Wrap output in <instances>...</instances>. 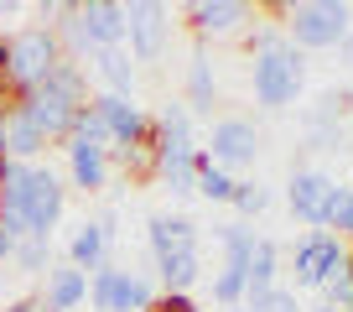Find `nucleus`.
Instances as JSON below:
<instances>
[{
  "instance_id": "obj_15",
  "label": "nucleus",
  "mask_w": 353,
  "mask_h": 312,
  "mask_svg": "<svg viewBox=\"0 0 353 312\" xmlns=\"http://www.w3.org/2000/svg\"><path fill=\"white\" fill-rule=\"evenodd\" d=\"M145 245L156 255H176V250H198V224L188 213H151L145 219Z\"/></svg>"
},
{
  "instance_id": "obj_12",
  "label": "nucleus",
  "mask_w": 353,
  "mask_h": 312,
  "mask_svg": "<svg viewBox=\"0 0 353 312\" xmlns=\"http://www.w3.org/2000/svg\"><path fill=\"white\" fill-rule=\"evenodd\" d=\"M110 250H114V219L110 213L104 219H83L73 229V240H68V266L94 276L99 266H110Z\"/></svg>"
},
{
  "instance_id": "obj_14",
  "label": "nucleus",
  "mask_w": 353,
  "mask_h": 312,
  "mask_svg": "<svg viewBox=\"0 0 353 312\" xmlns=\"http://www.w3.org/2000/svg\"><path fill=\"white\" fill-rule=\"evenodd\" d=\"M78 21L94 52L104 47H125V6L120 0H78Z\"/></svg>"
},
{
  "instance_id": "obj_41",
  "label": "nucleus",
  "mask_w": 353,
  "mask_h": 312,
  "mask_svg": "<svg viewBox=\"0 0 353 312\" xmlns=\"http://www.w3.org/2000/svg\"><path fill=\"white\" fill-rule=\"evenodd\" d=\"M348 188H353V182H348Z\"/></svg>"
},
{
  "instance_id": "obj_36",
  "label": "nucleus",
  "mask_w": 353,
  "mask_h": 312,
  "mask_svg": "<svg viewBox=\"0 0 353 312\" xmlns=\"http://www.w3.org/2000/svg\"><path fill=\"white\" fill-rule=\"evenodd\" d=\"M11 255H16V240H6V234H0V266H11Z\"/></svg>"
},
{
  "instance_id": "obj_34",
  "label": "nucleus",
  "mask_w": 353,
  "mask_h": 312,
  "mask_svg": "<svg viewBox=\"0 0 353 312\" xmlns=\"http://www.w3.org/2000/svg\"><path fill=\"white\" fill-rule=\"evenodd\" d=\"M6 312H42V297H16Z\"/></svg>"
},
{
  "instance_id": "obj_38",
  "label": "nucleus",
  "mask_w": 353,
  "mask_h": 312,
  "mask_svg": "<svg viewBox=\"0 0 353 312\" xmlns=\"http://www.w3.org/2000/svg\"><path fill=\"white\" fill-rule=\"evenodd\" d=\"M223 312H250V307H244V302H239V307H223Z\"/></svg>"
},
{
  "instance_id": "obj_22",
  "label": "nucleus",
  "mask_w": 353,
  "mask_h": 312,
  "mask_svg": "<svg viewBox=\"0 0 353 312\" xmlns=\"http://www.w3.org/2000/svg\"><path fill=\"white\" fill-rule=\"evenodd\" d=\"M254 240H260V234H254L250 224H223V229H219V245H223V266H229V271H250ZM244 286H250V281H244Z\"/></svg>"
},
{
  "instance_id": "obj_40",
  "label": "nucleus",
  "mask_w": 353,
  "mask_h": 312,
  "mask_svg": "<svg viewBox=\"0 0 353 312\" xmlns=\"http://www.w3.org/2000/svg\"><path fill=\"white\" fill-rule=\"evenodd\" d=\"M145 312H151V307H145Z\"/></svg>"
},
{
  "instance_id": "obj_31",
  "label": "nucleus",
  "mask_w": 353,
  "mask_h": 312,
  "mask_svg": "<svg viewBox=\"0 0 353 312\" xmlns=\"http://www.w3.org/2000/svg\"><path fill=\"white\" fill-rule=\"evenodd\" d=\"M281 42H286L281 21H250V32H244V47H250L254 57H260V52H276Z\"/></svg>"
},
{
  "instance_id": "obj_20",
  "label": "nucleus",
  "mask_w": 353,
  "mask_h": 312,
  "mask_svg": "<svg viewBox=\"0 0 353 312\" xmlns=\"http://www.w3.org/2000/svg\"><path fill=\"white\" fill-rule=\"evenodd\" d=\"M203 281V255L198 250H176V255H156V291H188Z\"/></svg>"
},
{
  "instance_id": "obj_5",
  "label": "nucleus",
  "mask_w": 353,
  "mask_h": 312,
  "mask_svg": "<svg viewBox=\"0 0 353 312\" xmlns=\"http://www.w3.org/2000/svg\"><path fill=\"white\" fill-rule=\"evenodd\" d=\"M348 255H353V250L343 245L338 234L307 229L296 245H291V291H296V297H301V291H322V286H327V276H332Z\"/></svg>"
},
{
  "instance_id": "obj_23",
  "label": "nucleus",
  "mask_w": 353,
  "mask_h": 312,
  "mask_svg": "<svg viewBox=\"0 0 353 312\" xmlns=\"http://www.w3.org/2000/svg\"><path fill=\"white\" fill-rule=\"evenodd\" d=\"M110 167H120L130 182H156V151L151 146H110Z\"/></svg>"
},
{
  "instance_id": "obj_29",
  "label": "nucleus",
  "mask_w": 353,
  "mask_h": 312,
  "mask_svg": "<svg viewBox=\"0 0 353 312\" xmlns=\"http://www.w3.org/2000/svg\"><path fill=\"white\" fill-rule=\"evenodd\" d=\"M16 271H26V276H37V271H52V240H21L11 255Z\"/></svg>"
},
{
  "instance_id": "obj_16",
  "label": "nucleus",
  "mask_w": 353,
  "mask_h": 312,
  "mask_svg": "<svg viewBox=\"0 0 353 312\" xmlns=\"http://www.w3.org/2000/svg\"><path fill=\"white\" fill-rule=\"evenodd\" d=\"M188 115L192 120H213V104H219V73H213V52L198 47L188 63Z\"/></svg>"
},
{
  "instance_id": "obj_8",
  "label": "nucleus",
  "mask_w": 353,
  "mask_h": 312,
  "mask_svg": "<svg viewBox=\"0 0 353 312\" xmlns=\"http://www.w3.org/2000/svg\"><path fill=\"white\" fill-rule=\"evenodd\" d=\"M332 198H338V177H327L322 167H296V172H291L286 208H291L296 224H307V229H327Z\"/></svg>"
},
{
  "instance_id": "obj_17",
  "label": "nucleus",
  "mask_w": 353,
  "mask_h": 312,
  "mask_svg": "<svg viewBox=\"0 0 353 312\" xmlns=\"http://www.w3.org/2000/svg\"><path fill=\"white\" fill-rule=\"evenodd\" d=\"M0 130H6V162H21V167L42 162L47 141H42V130H37V125L16 110V104H6V110H0Z\"/></svg>"
},
{
  "instance_id": "obj_32",
  "label": "nucleus",
  "mask_w": 353,
  "mask_h": 312,
  "mask_svg": "<svg viewBox=\"0 0 353 312\" xmlns=\"http://www.w3.org/2000/svg\"><path fill=\"white\" fill-rule=\"evenodd\" d=\"M307 151H338L343 146V125H307Z\"/></svg>"
},
{
  "instance_id": "obj_4",
  "label": "nucleus",
  "mask_w": 353,
  "mask_h": 312,
  "mask_svg": "<svg viewBox=\"0 0 353 312\" xmlns=\"http://www.w3.org/2000/svg\"><path fill=\"white\" fill-rule=\"evenodd\" d=\"M250 89H254V104L265 115L291 110L296 94L307 89V52H296L291 42H281L276 52H260L250 63Z\"/></svg>"
},
{
  "instance_id": "obj_11",
  "label": "nucleus",
  "mask_w": 353,
  "mask_h": 312,
  "mask_svg": "<svg viewBox=\"0 0 353 312\" xmlns=\"http://www.w3.org/2000/svg\"><path fill=\"white\" fill-rule=\"evenodd\" d=\"M250 21H254V11L244 6V0H198V6L188 11V26H192V37H198V47L244 37Z\"/></svg>"
},
{
  "instance_id": "obj_2",
  "label": "nucleus",
  "mask_w": 353,
  "mask_h": 312,
  "mask_svg": "<svg viewBox=\"0 0 353 312\" xmlns=\"http://www.w3.org/2000/svg\"><path fill=\"white\" fill-rule=\"evenodd\" d=\"M88 99H94V89H88V68L73 63V57H63L37 89H26L21 99H16V110L42 130L47 146H68L73 120H78V110H83Z\"/></svg>"
},
{
  "instance_id": "obj_28",
  "label": "nucleus",
  "mask_w": 353,
  "mask_h": 312,
  "mask_svg": "<svg viewBox=\"0 0 353 312\" xmlns=\"http://www.w3.org/2000/svg\"><path fill=\"white\" fill-rule=\"evenodd\" d=\"M244 307L250 312H307L301 307V297L281 281V286H270V291H254V297H244Z\"/></svg>"
},
{
  "instance_id": "obj_21",
  "label": "nucleus",
  "mask_w": 353,
  "mask_h": 312,
  "mask_svg": "<svg viewBox=\"0 0 353 312\" xmlns=\"http://www.w3.org/2000/svg\"><path fill=\"white\" fill-rule=\"evenodd\" d=\"M244 281H250V291H244V297L281 286V245H276V240H265V234L254 240V255H250V271H244Z\"/></svg>"
},
{
  "instance_id": "obj_19",
  "label": "nucleus",
  "mask_w": 353,
  "mask_h": 312,
  "mask_svg": "<svg viewBox=\"0 0 353 312\" xmlns=\"http://www.w3.org/2000/svg\"><path fill=\"white\" fill-rule=\"evenodd\" d=\"M88 68H94V78H99L104 94H120V99H135V63L125 47H104V52L88 57Z\"/></svg>"
},
{
  "instance_id": "obj_30",
  "label": "nucleus",
  "mask_w": 353,
  "mask_h": 312,
  "mask_svg": "<svg viewBox=\"0 0 353 312\" xmlns=\"http://www.w3.org/2000/svg\"><path fill=\"white\" fill-rule=\"evenodd\" d=\"M327 234H338L343 245L353 250V188H338V198H332V213H327Z\"/></svg>"
},
{
  "instance_id": "obj_1",
  "label": "nucleus",
  "mask_w": 353,
  "mask_h": 312,
  "mask_svg": "<svg viewBox=\"0 0 353 312\" xmlns=\"http://www.w3.org/2000/svg\"><path fill=\"white\" fill-rule=\"evenodd\" d=\"M0 213L21 219V229L32 240H52V229L68 213V182L42 162H32V167L6 162L0 167Z\"/></svg>"
},
{
  "instance_id": "obj_33",
  "label": "nucleus",
  "mask_w": 353,
  "mask_h": 312,
  "mask_svg": "<svg viewBox=\"0 0 353 312\" xmlns=\"http://www.w3.org/2000/svg\"><path fill=\"white\" fill-rule=\"evenodd\" d=\"M151 312H203L198 297H188V291H156Z\"/></svg>"
},
{
  "instance_id": "obj_7",
  "label": "nucleus",
  "mask_w": 353,
  "mask_h": 312,
  "mask_svg": "<svg viewBox=\"0 0 353 312\" xmlns=\"http://www.w3.org/2000/svg\"><path fill=\"white\" fill-rule=\"evenodd\" d=\"M260 125L254 120H244V115H219V120L208 125V162L213 167H223L234 177V172H244V167H254V156H260Z\"/></svg>"
},
{
  "instance_id": "obj_9",
  "label": "nucleus",
  "mask_w": 353,
  "mask_h": 312,
  "mask_svg": "<svg viewBox=\"0 0 353 312\" xmlns=\"http://www.w3.org/2000/svg\"><path fill=\"white\" fill-rule=\"evenodd\" d=\"M172 37V16L156 0H130L125 6V42H130V63H156Z\"/></svg>"
},
{
  "instance_id": "obj_25",
  "label": "nucleus",
  "mask_w": 353,
  "mask_h": 312,
  "mask_svg": "<svg viewBox=\"0 0 353 312\" xmlns=\"http://www.w3.org/2000/svg\"><path fill=\"white\" fill-rule=\"evenodd\" d=\"M198 193H203L208 203H229V198H234V177H229L223 167H213L208 151H198Z\"/></svg>"
},
{
  "instance_id": "obj_39",
  "label": "nucleus",
  "mask_w": 353,
  "mask_h": 312,
  "mask_svg": "<svg viewBox=\"0 0 353 312\" xmlns=\"http://www.w3.org/2000/svg\"><path fill=\"white\" fill-rule=\"evenodd\" d=\"M307 312H332V307H322V302H317V307H307Z\"/></svg>"
},
{
  "instance_id": "obj_13",
  "label": "nucleus",
  "mask_w": 353,
  "mask_h": 312,
  "mask_svg": "<svg viewBox=\"0 0 353 312\" xmlns=\"http://www.w3.org/2000/svg\"><path fill=\"white\" fill-rule=\"evenodd\" d=\"M63 156H68V188L88 193V198L110 188V177H114L110 151H99V146H83V141H68Z\"/></svg>"
},
{
  "instance_id": "obj_6",
  "label": "nucleus",
  "mask_w": 353,
  "mask_h": 312,
  "mask_svg": "<svg viewBox=\"0 0 353 312\" xmlns=\"http://www.w3.org/2000/svg\"><path fill=\"white\" fill-rule=\"evenodd\" d=\"M88 302H94V312H145L156 302V281L110 260L88 276Z\"/></svg>"
},
{
  "instance_id": "obj_18",
  "label": "nucleus",
  "mask_w": 353,
  "mask_h": 312,
  "mask_svg": "<svg viewBox=\"0 0 353 312\" xmlns=\"http://www.w3.org/2000/svg\"><path fill=\"white\" fill-rule=\"evenodd\" d=\"M88 302V276L83 271H73L63 260V266L47 271V291H42V312H78Z\"/></svg>"
},
{
  "instance_id": "obj_35",
  "label": "nucleus",
  "mask_w": 353,
  "mask_h": 312,
  "mask_svg": "<svg viewBox=\"0 0 353 312\" xmlns=\"http://www.w3.org/2000/svg\"><path fill=\"white\" fill-rule=\"evenodd\" d=\"M16 11H21V6H16V0H0V42H6V21H11Z\"/></svg>"
},
{
  "instance_id": "obj_27",
  "label": "nucleus",
  "mask_w": 353,
  "mask_h": 312,
  "mask_svg": "<svg viewBox=\"0 0 353 312\" xmlns=\"http://www.w3.org/2000/svg\"><path fill=\"white\" fill-rule=\"evenodd\" d=\"M322 307H332V312H353V255L327 276V286H322Z\"/></svg>"
},
{
  "instance_id": "obj_37",
  "label": "nucleus",
  "mask_w": 353,
  "mask_h": 312,
  "mask_svg": "<svg viewBox=\"0 0 353 312\" xmlns=\"http://www.w3.org/2000/svg\"><path fill=\"white\" fill-rule=\"evenodd\" d=\"M338 57H343V63L353 68V32H348V37H343V42H338Z\"/></svg>"
},
{
  "instance_id": "obj_10",
  "label": "nucleus",
  "mask_w": 353,
  "mask_h": 312,
  "mask_svg": "<svg viewBox=\"0 0 353 312\" xmlns=\"http://www.w3.org/2000/svg\"><path fill=\"white\" fill-rule=\"evenodd\" d=\"M94 115L104 120V130H110V146H151V135H156V120H151V110H141L135 99H120V94H94Z\"/></svg>"
},
{
  "instance_id": "obj_24",
  "label": "nucleus",
  "mask_w": 353,
  "mask_h": 312,
  "mask_svg": "<svg viewBox=\"0 0 353 312\" xmlns=\"http://www.w3.org/2000/svg\"><path fill=\"white\" fill-rule=\"evenodd\" d=\"M229 208L239 213V224H244V219H260V213L270 208V188H260L254 177H234V198H229Z\"/></svg>"
},
{
  "instance_id": "obj_26",
  "label": "nucleus",
  "mask_w": 353,
  "mask_h": 312,
  "mask_svg": "<svg viewBox=\"0 0 353 312\" xmlns=\"http://www.w3.org/2000/svg\"><path fill=\"white\" fill-rule=\"evenodd\" d=\"M348 110H353V89H322L312 115H307V125H343Z\"/></svg>"
},
{
  "instance_id": "obj_3",
  "label": "nucleus",
  "mask_w": 353,
  "mask_h": 312,
  "mask_svg": "<svg viewBox=\"0 0 353 312\" xmlns=\"http://www.w3.org/2000/svg\"><path fill=\"white\" fill-rule=\"evenodd\" d=\"M281 11V32L296 52H327L353 32V6L343 0H286Z\"/></svg>"
}]
</instances>
